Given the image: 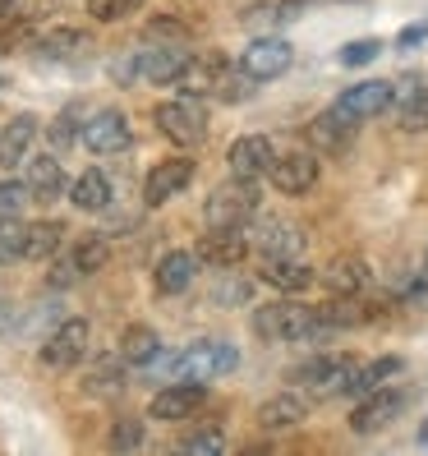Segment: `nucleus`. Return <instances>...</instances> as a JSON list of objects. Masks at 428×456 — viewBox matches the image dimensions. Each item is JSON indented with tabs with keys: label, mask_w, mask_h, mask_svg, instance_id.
Instances as JSON below:
<instances>
[{
	"label": "nucleus",
	"mask_w": 428,
	"mask_h": 456,
	"mask_svg": "<svg viewBox=\"0 0 428 456\" xmlns=\"http://www.w3.org/2000/svg\"><path fill=\"white\" fill-rule=\"evenodd\" d=\"M239 364V351L230 341H217V337H203L194 346H184L180 355L166 360V373L171 379H190V383H217L226 373H235Z\"/></svg>",
	"instance_id": "1"
},
{
	"label": "nucleus",
	"mask_w": 428,
	"mask_h": 456,
	"mask_svg": "<svg viewBox=\"0 0 428 456\" xmlns=\"http://www.w3.org/2000/svg\"><path fill=\"white\" fill-rule=\"evenodd\" d=\"M254 332L262 341H318V309L300 305V300H272L254 309Z\"/></svg>",
	"instance_id": "2"
},
{
	"label": "nucleus",
	"mask_w": 428,
	"mask_h": 456,
	"mask_svg": "<svg viewBox=\"0 0 428 456\" xmlns=\"http://www.w3.org/2000/svg\"><path fill=\"white\" fill-rule=\"evenodd\" d=\"M258 180H245V175H230L226 184H217V190L207 194V208H203V217L207 226H249L258 217Z\"/></svg>",
	"instance_id": "3"
},
{
	"label": "nucleus",
	"mask_w": 428,
	"mask_h": 456,
	"mask_svg": "<svg viewBox=\"0 0 428 456\" xmlns=\"http://www.w3.org/2000/svg\"><path fill=\"white\" fill-rule=\"evenodd\" d=\"M152 120H157V129H162L175 148H198L207 139V106H203V97L162 102L152 111Z\"/></svg>",
	"instance_id": "4"
},
{
	"label": "nucleus",
	"mask_w": 428,
	"mask_h": 456,
	"mask_svg": "<svg viewBox=\"0 0 428 456\" xmlns=\"http://www.w3.org/2000/svg\"><path fill=\"white\" fill-rule=\"evenodd\" d=\"M406 401H410V392H406V387H392V383L373 387V392L355 396L351 428H355L359 438H368V434H383L387 424H396V419H400V411H406Z\"/></svg>",
	"instance_id": "5"
},
{
	"label": "nucleus",
	"mask_w": 428,
	"mask_h": 456,
	"mask_svg": "<svg viewBox=\"0 0 428 456\" xmlns=\"http://www.w3.org/2000/svg\"><path fill=\"white\" fill-rule=\"evenodd\" d=\"M207 401V383H190V379H171L166 387H157L148 401V415L162 424H184L203 411Z\"/></svg>",
	"instance_id": "6"
},
{
	"label": "nucleus",
	"mask_w": 428,
	"mask_h": 456,
	"mask_svg": "<svg viewBox=\"0 0 428 456\" xmlns=\"http://www.w3.org/2000/svg\"><path fill=\"white\" fill-rule=\"evenodd\" d=\"M290 65H295V46L286 37H272V33L254 37L245 46V56H239V69H245L254 84H272V78H281Z\"/></svg>",
	"instance_id": "7"
},
{
	"label": "nucleus",
	"mask_w": 428,
	"mask_h": 456,
	"mask_svg": "<svg viewBox=\"0 0 428 456\" xmlns=\"http://www.w3.org/2000/svg\"><path fill=\"white\" fill-rule=\"evenodd\" d=\"M84 143L93 157H120L133 148V129H129V116L116 111V106H106V111H97L93 120H84Z\"/></svg>",
	"instance_id": "8"
},
{
	"label": "nucleus",
	"mask_w": 428,
	"mask_h": 456,
	"mask_svg": "<svg viewBox=\"0 0 428 456\" xmlns=\"http://www.w3.org/2000/svg\"><path fill=\"white\" fill-rule=\"evenodd\" d=\"M392 102H396V84H387V78H364V84H351L341 97H336V111L345 120H378L383 111H392Z\"/></svg>",
	"instance_id": "9"
},
{
	"label": "nucleus",
	"mask_w": 428,
	"mask_h": 456,
	"mask_svg": "<svg viewBox=\"0 0 428 456\" xmlns=\"http://www.w3.org/2000/svg\"><path fill=\"white\" fill-rule=\"evenodd\" d=\"M267 180H272L286 199L309 194L313 184H318V152H313V148H309V152H304V148L277 152V157H272V167H267Z\"/></svg>",
	"instance_id": "10"
},
{
	"label": "nucleus",
	"mask_w": 428,
	"mask_h": 456,
	"mask_svg": "<svg viewBox=\"0 0 428 456\" xmlns=\"http://www.w3.org/2000/svg\"><path fill=\"white\" fill-rule=\"evenodd\" d=\"M249 249H258L262 258H304L309 235L304 226L286 222V217H267L258 222V231H249Z\"/></svg>",
	"instance_id": "11"
},
{
	"label": "nucleus",
	"mask_w": 428,
	"mask_h": 456,
	"mask_svg": "<svg viewBox=\"0 0 428 456\" xmlns=\"http://www.w3.org/2000/svg\"><path fill=\"white\" fill-rule=\"evenodd\" d=\"M88 323L84 318H65V323L42 341V364L46 369H74L88 360Z\"/></svg>",
	"instance_id": "12"
},
{
	"label": "nucleus",
	"mask_w": 428,
	"mask_h": 456,
	"mask_svg": "<svg viewBox=\"0 0 428 456\" xmlns=\"http://www.w3.org/2000/svg\"><path fill=\"white\" fill-rule=\"evenodd\" d=\"M351 360H341V355H313L304 360L300 369H290V383L295 387H309L318 396H341L345 392V379H351Z\"/></svg>",
	"instance_id": "13"
},
{
	"label": "nucleus",
	"mask_w": 428,
	"mask_h": 456,
	"mask_svg": "<svg viewBox=\"0 0 428 456\" xmlns=\"http://www.w3.org/2000/svg\"><path fill=\"white\" fill-rule=\"evenodd\" d=\"M190 180H194V162H190V157H162V162L148 167L143 203H148V208H162V203H171L180 190H190Z\"/></svg>",
	"instance_id": "14"
},
{
	"label": "nucleus",
	"mask_w": 428,
	"mask_h": 456,
	"mask_svg": "<svg viewBox=\"0 0 428 456\" xmlns=\"http://www.w3.org/2000/svg\"><path fill=\"white\" fill-rule=\"evenodd\" d=\"M249 258V226H207L198 240V263L207 267H239Z\"/></svg>",
	"instance_id": "15"
},
{
	"label": "nucleus",
	"mask_w": 428,
	"mask_h": 456,
	"mask_svg": "<svg viewBox=\"0 0 428 456\" xmlns=\"http://www.w3.org/2000/svg\"><path fill=\"white\" fill-rule=\"evenodd\" d=\"M304 139H309V148H313L318 157H341L345 148L355 143V120H345L336 106H332V111L313 116V120L304 125Z\"/></svg>",
	"instance_id": "16"
},
{
	"label": "nucleus",
	"mask_w": 428,
	"mask_h": 456,
	"mask_svg": "<svg viewBox=\"0 0 428 456\" xmlns=\"http://www.w3.org/2000/svg\"><path fill=\"white\" fill-rule=\"evenodd\" d=\"M226 69H230V61L222 56V51H207V56H190V65H184L180 78H175V88H180L184 97H217Z\"/></svg>",
	"instance_id": "17"
},
{
	"label": "nucleus",
	"mask_w": 428,
	"mask_h": 456,
	"mask_svg": "<svg viewBox=\"0 0 428 456\" xmlns=\"http://www.w3.org/2000/svg\"><path fill=\"white\" fill-rule=\"evenodd\" d=\"M184 65H190V46H180V42H152L139 56V74L148 84H162V88H175Z\"/></svg>",
	"instance_id": "18"
},
{
	"label": "nucleus",
	"mask_w": 428,
	"mask_h": 456,
	"mask_svg": "<svg viewBox=\"0 0 428 456\" xmlns=\"http://www.w3.org/2000/svg\"><path fill=\"white\" fill-rule=\"evenodd\" d=\"M272 157H277V148H272V139H267V134H245V139H235V143H230L226 167H230V175L262 180L267 167H272Z\"/></svg>",
	"instance_id": "19"
},
{
	"label": "nucleus",
	"mask_w": 428,
	"mask_h": 456,
	"mask_svg": "<svg viewBox=\"0 0 428 456\" xmlns=\"http://www.w3.org/2000/svg\"><path fill=\"white\" fill-rule=\"evenodd\" d=\"M318 281H323L332 295H364L368 281H373V267L359 254H336L323 273H318Z\"/></svg>",
	"instance_id": "20"
},
{
	"label": "nucleus",
	"mask_w": 428,
	"mask_h": 456,
	"mask_svg": "<svg viewBox=\"0 0 428 456\" xmlns=\"http://www.w3.org/2000/svg\"><path fill=\"white\" fill-rule=\"evenodd\" d=\"M42 134V120L33 111H19L0 125V167H23V157L33 152V139Z\"/></svg>",
	"instance_id": "21"
},
{
	"label": "nucleus",
	"mask_w": 428,
	"mask_h": 456,
	"mask_svg": "<svg viewBox=\"0 0 428 456\" xmlns=\"http://www.w3.org/2000/svg\"><path fill=\"white\" fill-rule=\"evenodd\" d=\"M194 277H198V254H190V249H171V254H162V263L152 267L157 295H184L194 286Z\"/></svg>",
	"instance_id": "22"
},
{
	"label": "nucleus",
	"mask_w": 428,
	"mask_h": 456,
	"mask_svg": "<svg viewBox=\"0 0 428 456\" xmlns=\"http://www.w3.org/2000/svg\"><path fill=\"white\" fill-rule=\"evenodd\" d=\"M116 355L133 369H152V364H162V337H157V328H148V323H129L120 332Z\"/></svg>",
	"instance_id": "23"
},
{
	"label": "nucleus",
	"mask_w": 428,
	"mask_h": 456,
	"mask_svg": "<svg viewBox=\"0 0 428 456\" xmlns=\"http://www.w3.org/2000/svg\"><path fill=\"white\" fill-rule=\"evenodd\" d=\"M23 184H28V194H33V199L51 203V199L65 190V167H61L51 152H42V157H23Z\"/></svg>",
	"instance_id": "24"
},
{
	"label": "nucleus",
	"mask_w": 428,
	"mask_h": 456,
	"mask_svg": "<svg viewBox=\"0 0 428 456\" xmlns=\"http://www.w3.org/2000/svg\"><path fill=\"white\" fill-rule=\"evenodd\" d=\"M309 415V401L300 392H277L272 401H262L258 406V428H267V434H281V428H295L304 424Z\"/></svg>",
	"instance_id": "25"
},
{
	"label": "nucleus",
	"mask_w": 428,
	"mask_h": 456,
	"mask_svg": "<svg viewBox=\"0 0 428 456\" xmlns=\"http://www.w3.org/2000/svg\"><path fill=\"white\" fill-rule=\"evenodd\" d=\"M262 281L286 290V295H300V290H309L318 281V273L304 258H262Z\"/></svg>",
	"instance_id": "26"
},
{
	"label": "nucleus",
	"mask_w": 428,
	"mask_h": 456,
	"mask_svg": "<svg viewBox=\"0 0 428 456\" xmlns=\"http://www.w3.org/2000/svg\"><path fill=\"white\" fill-rule=\"evenodd\" d=\"M65 258H69V267L78 273V281H84V277H93V273H101V267H106V258H111V240H106L101 231H88V235L74 240Z\"/></svg>",
	"instance_id": "27"
},
{
	"label": "nucleus",
	"mask_w": 428,
	"mask_h": 456,
	"mask_svg": "<svg viewBox=\"0 0 428 456\" xmlns=\"http://www.w3.org/2000/svg\"><path fill=\"white\" fill-rule=\"evenodd\" d=\"M400 369H406V360H396V355H383V360L355 364V369H351V379H345V392H341V396H364V392H373V387L392 383Z\"/></svg>",
	"instance_id": "28"
},
{
	"label": "nucleus",
	"mask_w": 428,
	"mask_h": 456,
	"mask_svg": "<svg viewBox=\"0 0 428 456\" xmlns=\"http://www.w3.org/2000/svg\"><path fill=\"white\" fill-rule=\"evenodd\" d=\"M69 199H74V208H84V212H106V208H111V199H116V190H111V180H106V171L88 167L84 175L74 180Z\"/></svg>",
	"instance_id": "29"
},
{
	"label": "nucleus",
	"mask_w": 428,
	"mask_h": 456,
	"mask_svg": "<svg viewBox=\"0 0 428 456\" xmlns=\"http://www.w3.org/2000/svg\"><path fill=\"white\" fill-rule=\"evenodd\" d=\"M69 240V226L46 217V222H33L28 226V240H23V258H56Z\"/></svg>",
	"instance_id": "30"
},
{
	"label": "nucleus",
	"mask_w": 428,
	"mask_h": 456,
	"mask_svg": "<svg viewBox=\"0 0 428 456\" xmlns=\"http://www.w3.org/2000/svg\"><path fill=\"white\" fill-rule=\"evenodd\" d=\"M300 10H304V0H258V5H249L239 14V23H245V28H281V23H290Z\"/></svg>",
	"instance_id": "31"
},
{
	"label": "nucleus",
	"mask_w": 428,
	"mask_h": 456,
	"mask_svg": "<svg viewBox=\"0 0 428 456\" xmlns=\"http://www.w3.org/2000/svg\"><path fill=\"white\" fill-rule=\"evenodd\" d=\"M396 120H400V129H410V134H424L428 129V84H410V93H396Z\"/></svg>",
	"instance_id": "32"
},
{
	"label": "nucleus",
	"mask_w": 428,
	"mask_h": 456,
	"mask_svg": "<svg viewBox=\"0 0 428 456\" xmlns=\"http://www.w3.org/2000/svg\"><path fill=\"white\" fill-rule=\"evenodd\" d=\"M88 46H93V37L78 33V28H51L46 37H37V51L46 61H69V56H78V51H88Z\"/></svg>",
	"instance_id": "33"
},
{
	"label": "nucleus",
	"mask_w": 428,
	"mask_h": 456,
	"mask_svg": "<svg viewBox=\"0 0 428 456\" xmlns=\"http://www.w3.org/2000/svg\"><path fill=\"white\" fill-rule=\"evenodd\" d=\"M46 139H51V148H56V152L74 148L78 139H84V111H78V106H69V111H61L56 120H51Z\"/></svg>",
	"instance_id": "34"
},
{
	"label": "nucleus",
	"mask_w": 428,
	"mask_h": 456,
	"mask_svg": "<svg viewBox=\"0 0 428 456\" xmlns=\"http://www.w3.org/2000/svg\"><path fill=\"white\" fill-rule=\"evenodd\" d=\"M125 360L116 355V360H106V364H97L88 379H84V392L88 396H116L120 387H125V369H120Z\"/></svg>",
	"instance_id": "35"
},
{
	"label": "nucleus",
	"mask_w": 428,
	"mask_h": 456,
	"mask_svg": "<svg viewBox=\"0 0 428 456\" xmlns=\"http://www.w3.org/2000/svg\"><path fill=\"white\" fill-rule=\"evenodd\" d=\"M23 240H28V226H23L14 212H0V267L23 258Z\"/></svg>",
	"instance_id": "36"
},
{
	"label": "nucleus",
	"mask_w": 428,
	"mask_h": 456,
	"mask_svg": "<svg viewBox=\"0 0 428 456\" xmlns=\"http://www.w3.org/2000/svg\"><path fill=\"white\" fill-rule=\"evenodd\" d=\"M378 56H383V42H378V37H359V42H345V46L336 51V61H341L345 69H359V65L378 61Z\"/></svg>",
	"instance_id": "37"
},
{
	"label": "nucleus",
	"mask_w": 428,
	"mask_h": 456,
	"mask_svg": "<svg viewBox=\"0 0 428 456\" xmlns=\"http://www.w3.org/2000/svg\"><path fill=\"white\" fill-rule=\"evenodd\" d=\"M175 447L180 452H194V456H222L226 452V438H222V428H198V434L180 438Z\"/></svg>",
	"instance_id": "38"
},
{
	"label": "nucleus",
	"mask_w": 428,
	"mask_h": 456,
	"mask_svg": "<svg viewBox=\"0 0 428 456\" xmlns=\"http://www.w3.org/2000/svg\"><path fill=\"white\" fill-rule=\"evenodd\" d=\"M139 5H143V0H88V14L97 23H116V19H129Z\"/></svg>",
	"instance_id": "39"
},
{
	"label": "nucleus",
	"mask_w": 428,
	"mask_h": 456,
	"mask_svg": "<svg viewBox=\"0 0 428 456\" xmlns=\"http://www.w3.org/2000/svg\"><path fill=\"white\" fill-rule=\"evenodd\" d=\"M28 184L23 180H0V212H19L23 203H28Z\"/></svg>",
	"instance_id": "40"
},
{
	"label": "nucleus",
	"mask_w": 428,
	"mask_h": 456,
	"mask_svg": "<svg viewBox=\"0 0 428 456\" xmlns=\"http://www.w3.org/2000/svg\"><path fill=\"white\" fill-rule=\"evenodd\" d=\"M111 447H120V452L143 447V424H139V419H120V424H116V434H111Z\"/></svg>",
	"instance_id": "41"
},
{
	"label": "nucleus",
	"mask_w": 428,
	"mask_h": 456,
	"mask_svg": "<svg viewBox=\"0 0 428 456\" xmlns=\"http://www.w3.org/2000/svg\"><path fill=\"white\" fill-rule=\"evenodd\" d=\"M424 37H428V23H415V28H406V33L396 37V46H406V51H410V46H419Z\"/></svg>",
	"instance_id": "42"
},
{
	"label": "nucleus",
	"mask_w": 428,
	"mask_h": 456,
	"mask_svg": "<svg viewBox=\"0 0 428 456\" xmlns=\"http://www.w3.org/2000/svg\"><path fill=\"white\" fill-rule=\"evenodd\" d=\"M419 447H428V419L419 424Z\"/></svg>",
	"instance_id": "43"
},
{
	"label": "nucleus",
	"mask_w": 428,
	"mask_h": 456,
	"mask_svg": "<svg viewBox=\"0 0 428 456\" xmlns=\"http://www.w3.org/2000/svg\"><path fill=\"white\" fill-rule=\"evenodd\" d=\"M424 281H428V245H424Z\"/></svg>",
	"instance_id": "44"
},
{
	"label": "nucleus",
	"mask_w": 428,
	"mask_h": 456,
	"mask_svg": "<svg viewBox=\"0 0 428 456\" xmlns=\"http://www.w3.org/2000/svg\"><path fill=\"white\" fill-rule=\"evenodd\" d=\"M10 5H14V0H0V14H5V10H10Z\"/></svg>",
	"instance_id": "45"
}]
</instances>
